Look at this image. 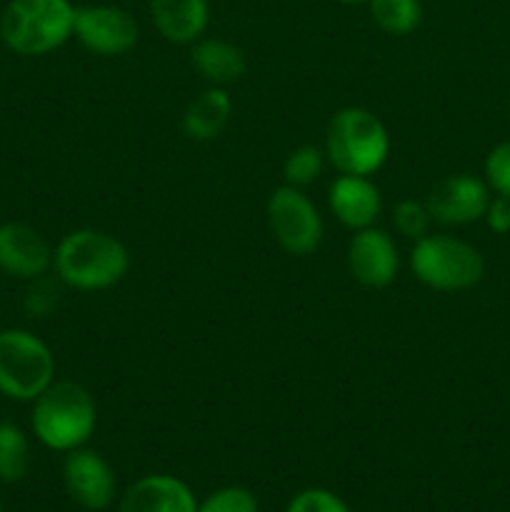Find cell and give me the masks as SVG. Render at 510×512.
Here are the masks:
<instances>
[{
	"mask_svg": "<svg viewBox=\"0 0 510 512\" xmlns=\"http://www.w3.org/2000/svg\"><path fill=\"white\" fill-rule=\"evenodd\" d=\"M53 270L65 288L98 293L113 288L128 275L130 253L115 235L103 230H70L55 245Z\"/></svg>",
	"mask_w": 510,
	"mask_h": 512,
	"instance_id": "6da1fadb",
	"label": "cell"
},
{
	"mask_svg": "<svg viewBox=\"0 0 510 512\" xmlns=\"http://www.w3.org/2000/svg\"><path fill=\"white\" fill-rule=\"evenodd\" d=\"M33 435L55 453L83 448L98 428V405L85 385L73 380H53L30 413Z\"/></svg>",
	"mask_w": 510,
	"mask_h": 512,
	"instance_id": "7a4b0ae2",
	"label": "cell"
},
{
	"mask_svg": "<svg viewBox=\"0 0 510 512\" xmlns=\"http://www.w3.org/2000/svg\"><path fill=\"white\" fill-rule=\"evenodd\" d=\"M390 155V133L368 108L338 110L325 128V158L340 175L378 173Z\"/></svg>",
	"mask_w": 510,
	"mask_h": 512,
	"instance_id": "3957f363",
	"label": "cell"
},
{
	"mask_svg": "<svg viewBox=\"0 0 510 512\" xmlns=\"http://www.w3.org/2000/svg\"><path fill=\"white\" fill-rule=\"evenodd\" d=\"M75 5L70 0H10L0 15V38L13 53L48 55L73 38Z\"/></svg>",
	"mask_w": 510,
	"mask_h": 512,
	"instance_id": "277c9868",
	"label": "cell"
},
{
	"mask_svg": "<svg viewBox=\"0 0 510 512\" xmlns=\"http://www.w3.org/2000/svg\"><path fill=\"white\" fill-rule=\"evenodd\" d=\"M410 270L425 288L438 293H460L483 280L485 260L465 240L428 233L413 243Z\"/></svg>",
	"mask_w": 510,
	"mask_h": 512,
	"instance_id": "5b68a950",
	"label": "cell"
},
{
	"mask_svg": "<svg viewBox=\"0 0 510 512\" xmlns=\"http://www.w3.org/2000/svg\"><path fill=\"white\" fill-rule=\"evenodd\" d=\"M55 380V355L30 330L0 333V393L18 403H33Z\"/></svg>",
	"mask_w": 510,
	"mask_h": 512,
	"instance_id": "8992f818",
	"label": "cell"
},
{
	"mask_svg": "<svg viewBox=\"0 0 510 512\" xmlns=\"http://www.w3.org/2000/svg\"><path fill=\"white\" fill-rule=\"evenodd\" d=\"M265 215H268V228L275 243L295 258L313 255L323 243V215L300 188L283 185L273 190L265 205Z\"/></svg>",
	"mask_w": 510,
	"mask_h": 512,
	"instance_id": "52a82bcc",
	"label": "cell"
},
{
	"mask_svg": "<svg viewBox=\"0 0 510 512\" xmlns=\"http://www.w3.org/2000/svg\"><path fill=\"white\" fill-rule=\"evenodd\" d=\"M73 38H78L88 53L120 58L138 45L140 25L135 15L120 5H80L75 8Z\"/></svg>",
	"mask_w": 510,
	"mask_h": 512,
	"instance_id": "ba28073f",
	"label": "cell"
},
{
	"mask_svg": "<svg viewBox=\"0 0 510 512\" xmlns=\"http://www.w3.org/2000/svg\"><path fill=\"white\" fill-rule=\"evenodd\" d=\"M63 483L70 498L85 510H108L115 500V480L113 465L100 455L98 450L75 448L65 453L63 463Z\"/></svg>",
	"mask_w": 510,
	"mask_h": 512,
	"instance_id": "9c48e42d",
	"label": "cell"
},
{
	"mask_svg": "<svg viewBox=\"0 0 510 512\" xmlns=\"http://www.w3.org/2000/svg\"><path fill=\"white\" fill-rule=\"evenodd\" d=\"M348 270L363 288H388L400 273V250L383 228L355 230L348 243Z\"/></svg>",
	"mask_w": 510,
	"mask_h": 512,
	"instance_id": "30bf717a",
	"label": "cell"
},
{
	"mask_svg": "<svg viewBox=\"0 0 510 512\" xmlns=\"http://www.w3.org/2000/svg\"><path fill=\"white\" fill-rule=\"evenodd\" d=\"M490 203V188L475 175H448L425 198L430 218L443 225L478 223Z\"/></svg>",
	"mask_w": 510,
	"mask_h": 512,
	"instance_id": "8fae6325",
	"label": "cell"
},
{
	"mask_svg": "<svg viewBox=\"0 0 510 512\" xmlns=\"http://www.w3.org/2000/svg\"><path fill=\"white\" fill-rule=\"evenodd\" d=\"M53 268V248L25 223L0 225V270L13 278L33 280Z\"/></svg>",
	"mask_w": 510,
	"mask_h": 512,
	"instance_id": "7c38bea8",
	"label": "cell"
},
{
	"mask_svg": "<svg viewBox=\"0 0 510 512\" xmlns=\"http://www.w3.org/2000/svg\"><path fill=\"white\" fill-rule=\"evenodd\" d=\"M328 205L335 220L355 233L375 225L383 210V195L365 175H338L328 188Z\"/></svg>",
	"mask_w": 510,
	"mask_h": 512,
	"instance_id": "4fadbf2b",
	"label": "cell"
},
{
	"mask_svg": "<svg viewBox=\"0 0 510 512\" xmlns=\"http://www.w3.org/2000/svg\"><path fill=\"white\" fill-rule=\"evenodd\" d=\"M193 490L175 475H145L120 498L118 512H195Z\"/></svg>",
	"mask_w": 510,
	"mask_h": 512,
	"instance_id": "5bb4252c",
	"label": "cell"
},
{
	"mask_svg": "<svg viewBox=\"0 0 510 512\" xmlns=\"http://www.w3.org/2000/svg\"><path fill=\"white\" fill-rule=\"evenodd\" d=\"M155 30L173 45H193L210 25L208 0H150Z\"/></svg>",
	"mask_w": 510,
	"mask_h": 512,
	"instance_id": "9a60e30c",
	"label": "cell"
},
{
	"mask_svg": "<svg viewBox=\"0 0 510 512\" xmlns=\"http://www.w3.org/2000/svg\"><path fill=\"white\" fill-rule=\"evenodd\" d=\"M190 65L210 85H233L248 70L243 48L223 38H200L190 45Z\"/></svg>",
	"mask_w": 510,
	"mask_h": 512,
	"instance_id": "2e32d148",
	"label": "cell"
},
{
	"mask_svg": "<svg viewBox=\"0 0 510 512\" xmlns=\"http://www.w3.org/2000/svg\"><path fill=\"white\" fill-rule=\"evenodd\" d=\"M233 115V98L225 88L213 85L200 93L183 113V133L195 143H210L218 138Z\"/></svg>",
	"mask_w": 510,
	"mask_h": 512,
	"instance_id": "e0dca14e",
	"label": "cell"
},
{
	"mask_svg": "<svg viewBox=\"0 0 510 512\" xmlns=\"http://www.w3.org/2000/svg\"><path fill=\"white\" fill-rule=\"evenodd\" d=\"M373 23L383 33L403 38L415 33L423 23V3L420 0H368Z\"/></svg>",
	"mask_w": 510,
	"mask_h": 512,
	"instance_id": "ac0fdd59",
	"label": "cell"
},
{
	"mask_svg": "<svg viewBox=\"0 0 510 512\" xmlns=\"http://www.w3.org/2000/svg\"><path fill=\"white\" fill-rule=\"evenodd\" d=\"M28 465V435L15 423H0V480L3 483H18L28 475Z\"/></svg>",
	"mask_w": 510,
	"mask_h": 512,
	"instance_id": "d6986e66",
	"label": "cell"
},
{
	"mask_svg": "<svg viewBox=\"0 0 510 512\" xmlns=\"http://www.w3.org/2000/svg\"><path fill=\"white\" fill-rule=\"evenodd\" d=\"M325 168V153L315 145H298L295 150H290L288 158L283 163V178L285 185H293V188L303 190L305 185L315 183V180L323 175Z\"/></svg>",
	"mask_w": 510,
	"mask_h": 512,
	"instance_id": "ffe728a7",
	"label": "cell"
},
{
	"mask_svg": "<svg viewBox=\"0 0 510 512\" xmlns=\"http://www.w3.org/2000/svg\"><path fill=\"white\" fill-rule=\"evenodd\" d=\"M430 223V210L425 205V200H415V198H405L400 203H395L393 208V225L403 238L418 240L423 235H428Z\"/></svg>",
	"mask_w": 510,
	"mask_h": 512,
	"instance_id": "44dd1931",
	"label": "cell"
},
{
	"mask_svg": "<svg viewBox=\"0 0 510 512\" xmlns=\"http://www.w3.org/2000/svg\"><path fill=\"white\" fill-rule=\"evenodd\" d=\"M60 280L48 278V273L40 275V278L28 280V290H25L23 308L28 310L33 318H48L55 308L60 305Z\"/></svg>",
	"mask_w": 510,
	"mask_h": 512,
	"instance_id": "7402d4cb",
	"label": "cell"
},
{
	"mask_svg": "<svg viewBox=\"0 0 510 512\" xmlns=\"http://www.w3.org/2000/svg\"><path fill=\"white\" fill-rule=\"evenodd\" d=\"M195 512H260L258 498L248 488L228 485L215 493H210L203 503H198Z\"/></svg>",
	"mask_w": 510,
	"mask_h": 512,
	"instance_id": "603a6c76",
	"label": "cell"
},
{
	"mask_svg": "<svg viewBox=\"0 0 510 512\" xmlns=\"http://www.w3.org/2000/svg\"><path fill=\"white\" fill-rule=\"evenodd\" d=\"M285 512H350V508L333 490L308 488L290 500Z\"/></svg>",
	"mask_w": 510,
	"mask_h": 512,
	"instance_id": "cb8c5ba5",
	"label": "cell"
},
{
	"mask_svg": "<svg viewBox=\"0 0 510 512\" xmlns=\"http://www.w3.org/2000/svg\"><path fill=\"white\" fill-rule=\"evenodd\" d=\"M485 183L498 195L510 198V140L495 145L485 158Z\"/></svg>",
	"mask_w": 510,
	"mask_h": 512,
	"instance_id": "d4e9b609",
	"label": "cell"
},
{
	"mask_svg": "<svg viewBox=\"0 0 510 512\" xmlns=\"http://www.w3.org/2000/svg\"><path fill=\"white\" fill-rule=\"evenodd\" d=\"M483 218L493 233L498 235L510 233V198H505V195H495V198H490L488 210H485Z\"/></svg>",
	"mask_w": 510,
	"mask_h": 512,
	"instance_id": "484cf974",
	"label": "cell"
},
{
	"mask_svg": "<svg viewBox=\"0 0 510 512\" xmlns=\"http://www.w3.org/2000/svg\"><path fill=\"white\" fill-rule=\"evenodd\" d=\"M338 3H343V5H363V3H368V0H338Z\"/></svg>",
	"mask_w": 510,
	"mask_h": 512,
	"instance_id": "4316f807",
	"label": "cell"
},
{
	"mask_svg": "<svg viewBox=\"0 0 510 512\" xmlns=\"http://www.w3.org/2000/svg\"><path fill=\"white\" fill-rule=\"evenodd\" d=\"M0 512H3V500H0Z\"/></svg>",
	"mask_w": 510,
	"mask_h": 512,
	"instance_id": "83f0119b",
	"label": "cell"
}]
</instances>
